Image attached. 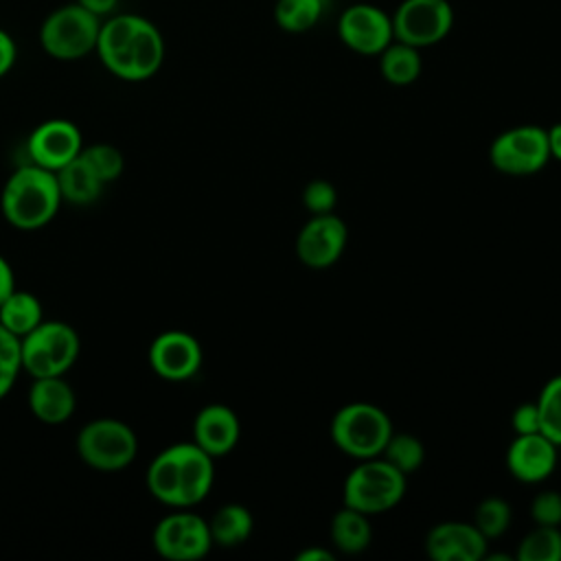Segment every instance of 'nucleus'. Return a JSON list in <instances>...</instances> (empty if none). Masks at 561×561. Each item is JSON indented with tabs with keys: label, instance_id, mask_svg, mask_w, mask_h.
I'll use <instances>...</instances> for the list:
<instances>
[{
	"label": "nucleus",
	"instance_id": "nucleus-1",
	"mask_svg": "<svg viewBox=\"0 0 561 561\" xmlns=\"http://www.w3.org/2000/svg\"><path fill=\"white\" fill-rule=\"evenodd\" d=\"M61 202L57 175L37 164H26L13 171L0 195L4 219L20 230H37L46 226L57 215Z\"/></svg>",
	"mask_w": 561,
	"mask_h": 561
},
{
	"label": "nucleus",
	"instance_id": "nucleus-2",
	"mask_svg": "<svg viewBox=\"0 0 561 561\" xmlns=\"http://www.w3.org/2000/svg\"><path fill=\"white\" fill-rule=\"evenodd\" d=\"M405 493V473L381 456L359 460L342 486L344 504L366 515L394 508Z\"/></svg>",
	"mask_w": 561,
	"mask_h": 561
},
{
	"label": "nucleus",
	"instance_id": "nucleus-3",
	"mask_svg": "<svg viewBox=\"0 0 561 561\" xmlns=\"http://www.w3.org/2000/svg\"><path fill=\"white\" fill-rule=\"evenodd\" d=\"M392 432L390 416L368 401L346 403L331 419L335 447L355 460L381 456Z\"/></svg>",
	"mask_w": 561,
	"mask_h": 561
},
{
	"label": "nucleus",
	"instance_id": "nucleus-4",
	"mask_svg": "<svg viewBox=\"0 0 561 561\" xmlns=\"http://www.w3.org/2000/svg\"><path fill=\"white\" fill-rule=\"evenodd\" d=\"M22 368L33 377H57L77 362L79 335L77 331L59 320L39 322L31 333L20 337Z\"/></svg>",
	"mask_w": 561,
	"mask_h": 561
},
{
	"label": "nucleus",
	"instance_id": "nucleus-5",
	"mask_svg": "<svg viewBox=\"0 0 561 561\" xmlns=\"http://www.w3.org/2000/svg\"><path fill=\"white\" fill-rule=\"evenodd\" d=\"M77 451L92 469L118 471L136 458L138 440L127 423L116 419H94L81 427Z\"/></svg>",
	"mask_w": 561,
	"mask_h": 561
},
{
	"label": "nucleus",
	"instance_id": "nucleus-6",
	"mask_svg": "<svg viewBox=\"0 0 561 561\" xmlns=\"http://www.w3.org/2000/svg\"><path fill=\"white\" fill-rule=\"evenodd\" d=\"M99 28V15L81 4H66L46 18L39 39L48 55L57 59H79L96 48Z\"/></svg>",
	"mask_w": 561,
	"mask_h": 561
},
{
	"label": "nucleus",
	"instance_id": "nucleus-7",
	"mask_svg": "<svg viewBox=\"0 0 561 561\" xmlns=\"http://www.w3.org/2000/svg\"><path fill=\"white\" fill-rule=\"evenodd\" d=\"M491 164L506 175H530L541 171L550 160L548 136L539 125H517L491 142Z\"/></svg>",
	"mask_w": 561,
	"mask_h": 561
},
{
	"label": "nucleus",
	"instance_id": "nucleus-8",
	"mask_svg": "<svg viewBox=\"0 0 561 561\" xmlns=\"http://www.w3.org/2000/svg\"><path fill=\"white\" fill-rule=\"evenodd\" d=\"M454 26V11L447 0H403L392 15L397 42L414 48L438 44Z\"/></svg>",
	"mask_w": 561,
	"mask_h": 561
},
{
	"label": "nucleus",
	"instance_id": "nucleus-9",
	"mask_svg": "<svg viewBox=\"0 0 561 561\" xmlns=\"http://www.w3.org/2000/svg\"><path fill=\"white\" fill-rule=\"evenodd\" d=\"M337 35L342 44L359 55H379L392 39V18L368 2L351 4L337 20Z\"/></svg>",
	"mask_w": 561,
	"mask_h": 561
},
{
	"label": "nucleus",
	"instance_id": "nucleus-10",
	"mask_svg": "<svg viewBox=\"0 0 561 561\" xmlns=\"http://www.w3.org/2000/svg\"><path fill=\"white\" fill-rule=\"evenodd\" d=\"M348 228L335 213L311 215L296 237L298 259L313 270L331 267L344 252Z\"/></svg>",
	"mask_w": 561,
	"mask_h": 561
},
{
	"label": "nucleus",
	"instance_id": "nucleus-11",
	"mask_svg": "<svg viewBox=\"0 0 561 561\" xmlns=\"http://www.w3.org/2000/svg\"><path fill=\"white\" fill-rule=\"evenodd\" d=\"M26 147L33 164L48 169L53 173L83 151L81 131L75 123L64 118H53L37 125L28 136Z\"/></svg>",
	"mask_w": 561,
	"mask_h": 561
},
{
	"label": "nucleus",
	"instance_id": "nucleus-12",
	"mask_svg": "<svg viewBox=\"0 0 561 561\" xmlns=\"http://www.w3.org/2000/svg\"><path fill=\"white\" fill-rule=\"evenodd\" d=\"M149 366L169 381L191 379L202 366V346L186 331H164L149 346Z\"/></svg>",
	"mask_w": 561,
	"mask_h": 561
},
{
	"label": "nucleus",
	"instance_id": "nucleus-13",
	"mask_svg": "<svg viewBox=\"0 0 561 561\" xmlns=\"http://www.w3.org/2000/svg\"><path fill=\"white\" fill-rule=\"evenodd\" d=\"M164 57V44L160 31L140 18L131 39L118 57H114L105 68L127 81H142L158 72Z\"/></svg>",
	"mask_w": 561,
	"mask_h": 561
},
{
	"label": "nucleus",
	"instance_id": "nucleus-14",
	"mask_svg": "<svg viewBox=\"0 0 561 561\" xmlns=\"http://www.w3.org/2000/svg\"><path fill=\"white\" fill-rule=\"evenodd\" d=\"M486 537L473 522H440L425 537V550L434 561H480L486 557Z\"/></svg>",
	"mask_w": 561,
	"mask_h": 561
},
{
	"label": "nucleus",
	"instance_id": "nucleus-15",
	"mask_svg": "<svg viewBox=\"0 0 561 561\" xmlns=\"http://www.w3.org/2000/svg\"><path fill=\"white\" fill-rule=\"evenodd\" d=\"M506 467L513 478L526 484L541 482L557 467V445L541 432L515 434L506 451Z\"/></svg>",
	"mask_w": 561,
	"mask_h": 561
},
{
	"label": "nucleus",
	"instance_id": "nucleus-16",
	"mask_svg": "<svg viewBox=\"0 0 561 561\" xmlns=\"http://www.w3.org/2000/svg\"><path fill=\"white\" fill-rule=\"evenodd\" d=\"M239 416L224 403H210L202 408L193 421V443L213 458L232 451L239 443Z\"/></svg>",
	"mask_w": 561,
	"mask_h": 561
},
{
	"label": "nucleus",
	"instance_id": "nucleus-17",
	"mask_svg": "<svg viewBox=\"0 0 561 561\" xmlns=\"http://www.w3.org/2000/svg\"><path fill=\"white\" fill-rule=\"evenodd\" d=\"M175 449L180 462V508H188L199 504L213 486V456L195 443H178Z\"/></svg>",
	"mask_w": 561,
	"mask_h": 561
},
{
	"label": "nucleus",
	"instance_id": "nucleus-18",
	"mask_svg": "<svg viewBox=\"0 0 561 561\" xmlns=\"http://www.w3.org/2000/svg\"><path fill=\"white\" fill-rule=\"evenodd\" d=\"M77 399L72 388L57 377H37L28 390L31 412L46 425H59L75 412Z\"/></svg>",
	"mask_w": 561,
	"mask_h": 561
},
{
	"label": "nucleus",
	"instance_id": "nucleus-19",
	"mask_svg": "<svg viewBox=\"0 0 561 561\" xmlns=\"http://www.w3.org/2000/svg\"><path fill=\"white\" fill-rule=\"evenodd\" d=\"M55 175L61 191V199L66 202L92 204L101 195L103 182L81 153L68 164H64L59 171H55Z\"/></svg>",
	"mask_w": 561,
	"mask_h": 561
},
{
	"label": "nucleus",
	"instance_id": "nucleus-20",
	"mask_svg": "<svg viewBox=\"0 0 561 561\" xmlns=\"http://www.w3.org/2000/svg\"><path fill=\"white\" fill-rule=\"evenodd\" d=\"M370 515L342 506L331 519V541L344 554H357L368 548L373 539V528L368 522Z\"/></svg>",
	"mask_w": 561,
	"mask_h": 561
},
{
	"label": "nucleus",
	"instance_id": "nucleus-21",
	"mask_svg": "<svg viewBox=\"0 0 561 561\" xmlns=\"http://www.w3.org/2000/svg\"><path fill=\"white\" fill-rule=\"evenodd\" d=\"M44 320L42 305L35 294L24 289H13L0 302V324L9 329L13 335L24 337Z\"/></svg>",
	"mask_w": 561,
	"mask_h": 561
},
{
	"label": "nucleus",
	"instance_id": "nucleus-22",
	"mask_svg": "<svg viewBox=\"0 0 561 561\" xmlns=\"http://www.w3.org/2000/svg\"><path fill=\"white\" fill-rule=\"evenodd\" d=\"M147 486L156 500L180 508V462L175 445L151 460L147 469Z\"/></svg>",
	"mask_w": 561,
	"mask_h": 561
},
{
	"label": "nucleus",
	"instance_id": "nucleus-23",
	"mask_svg": "<svg viewBox=\"0 0 561 561\" xmlns=\"http://www.w3.org/2000/svg\"><path fill=\"white\" fill-rule=\"evenodd\" d=\"M213 543L221 548L241 546L254 528L252 513L243 504H224L208 522Z\"/></svg>",
	"mask_w": 561,
	"mask_h": 561
},
{
	"label": "nucleus",
	"instance_id": "nucleus-24",
	"mask_svg": "<svg viewBox=\"0 0 561 561\" xmlns=\"http://www.w3.org/2000/svg\"><path fill=\"white\" fill-rule=\"evenodd\" d=\"M379 70L383 79L392 85H408L421 75V55L419 48L392 39L379 53Z\"/></svg>",
	"mask_w": 561,
	"mask_h": 561
},
{
	"label": "nucleus",
	"instance_id": "nucleus-25",
	"mask_svg": "<svg viewBox=\"0 0 561 561\" xmlns=\"http://www.w3.org/2000/svg\"><path fill=\"white\" fill-rule=\"evenodd\" d=\"M327 4V0H278L274 20L287 33H305L320 22Z\"/></svg>",
	"mask_w": 561,
	"mask_h": 561
},
{
	"label": "nucleus",
	"instance_id": "nucleus-26",
	"mask_svg": "<svg viewBox=\"0 0 561 561\" xmlns=\"http://www.w3.org/2000/svg\"><path fill=\"white\" fill-rule=\"evenodd\" d=\"M519 561H561L559 526H535L517 546Z\"/></svg>",
	"mask_w": 561,
	"mask_h": 561
},
{
	"label": "nucleus",
	"instance_id": "nucleus-27",
	"mask_svg": "<svg viewBox=\"0 0 561 561\" xmlns=\"http://www.w3.org/2000/svg\"><path fill=\"white\" fill-rule=\"evenodd\" d=\"M539 432L561 447V375L548 379L537 397Z\"/></svg>",
	"mask_w": 561,
	"mask_h": 561
},
{
	"label": "nucleus",
	"instance_id": "nucleus-28",
	"mask_svg": "<svg viewBox=\"0 0 561 561\" xmlns=\"http://www.w3.org/2000/svg\"><path fill=\"white\" fill-rule=\"evenodd\" d=\"M381 458H386L390 465H394L399 471L408 476L423 465L425 447L416 436L408 432H392L381 451Z\"/></svg>",
	"mask_w": 561,
	"mask_h": 561
},
{
	"label": "nucleus",
	"instance_id": "nucleus-29",
	"mask_svg": "<svg viewBox=\"0 0 561 561\" xmlns=\"http://www.w3.org/2000/svg\"><path fill=\"white\" fill-rule=\"evenodd\" d=\"M188 511H178L167 517H162L153 530V548L160 557L169 561H178V552L188 526Z\"/></svg>",
	"mask_w": 561,
	"mask_h": 561
},
{
	"label": "nucleus",
	"instance_id": "nucleus-30",
	"mask_svg": "<svg viewBox=\"0 0 561 561\" xmlns=\"http://www.w3.org/2000/svg\"><path fill=\"white\" fill-rule=\"evenodd\" d=\"M473 524L476 528L486 537L495 539L506 533L511 526V506L502 497H484L473 513Z\"/></svg>",
	"mask_w": 561,
	"mask_h": 561
},
{
	"label": "nucleus",
	"instance_id": "nucleus-31",
	"mask_svg": "<svg viewBox=\"0 0 561 561\" xmlns=\"http://www.w3.org/2000/svg\"><path fill=\"white\" fill-rule=\"evenodd\" d=\"M22 370L20 337L0 324V399L13 388Z\"/></svg>",
	"mask_w": 561,
	"mask_h": 561
},
{
	"label": "nucleus",
	"instance_id": "nucleus-32",
	"mask_svg": "<svg viewBox=\"0 0 561 561\" xmlns=\"http://www.w3.org/2000/svg\"><path fill=\"white\" fill-rule=\"evenodd\" d=\"M81 156L94 169V173L101 178L103 184L118 180V175L123 173V167H125L123 153L112 145H105V142L90 145L88 149L81 151Z\"/></svg>",
	"mask_w": 561,
	"mask_h": 561
},
{
	"label": "nucleus",
	"instance_id": "nucleus-33",
	"mask_svg": "<svg viewBox=\"0 0 561 561\" xmlns=\"http://www.w3.org/2000/svg\"><path fill=\"white\" fill-rule=\"evenodd\" d=\"M302 204L311 215H324L333 213L337 204V191L331 182L327 180H311L302 188Z\"/></svg>",
	"mask_w": 561,
	"mask_h": 561
},
{
	"label": "nucleus",
	"instance_id": "nucleus-34",
	"mask_svg": "<svg viewBox=\"0 0 561 561\" xmlns=\"http://www.w3.org/2000/svg\"><path fill=\"white\" fill-rule=\"evenodd\" d=\"M530 517L539 526H559L561 524V493L541 491L530 502Z\"/></svg>",
	"mask_w": 561,
	"mask_h": 561
},
{
	"label": "nucleus",
	"instance_id": "nucleus-35",
	"mask_svg": "<svg viewBox=\"0 0 561 561\" xmlns=\"http://www.w3.org/2000/svg\"><path fill=\"white\" fill-rule=\"evenodd\" d=\"M511 425H513L515 434H533V432H539V410H537V401H524L522 405H517V408L513 410Z\"/></svg>",
	"mask_w": 561,
	"mask_h": 561
},
{
	"label": "nucleus",
	"instance_id": "nucleus-36",
	"mask_svg": "<svg viewBox=\"0 0 561 561\" xmlns=\"http://www.w3.org/2000/svg\"><path fill=\"white\" fill-rule=\"evenodd\" d=\"M13 61H15V44L9 37V33L0 28V77L11 70Z\"/></svg>",
	"mask_w": 561,
	"mask_h": 561
},
{
	"label": "nucleus",
	"instance_id": "nucleus-37",
	"mask_svg": "<svg viewBox=\"0 0 561 561\" xmlns=\"http://www.w3.org/2000/svg\"><path fill=\"white\" fill-rule=\"evenodd\" d=\"M15 289V278H13V270L7 263L4 256H0V302Z\"/></svg>",
	"mask_w": 561,
	"mask_h": 561
},
{
	"label": "nucleus",
	"instance_id": "nucleus-38",
	"mask_svg": "<svg viewBox=\"0 0 561 561\" xmlns=\"http://www.w3.org/2000/svg\"><path fill=\"white\" fill-rule=\"evenodd\" d=\"M333 559H335L333 552H329L322 546H309L302 552H298V557H296V561H333Z\"/></svg>",
	"mask_w": 561,
	"mask_h": 561
},
{
	"label": "nucleus",
	"instance_id": "nucleus-39",
	"mask_svg": "<svg viewBox=\"0 0 561 561\" xmlns=\"http://www.w3.org/2000/svg\"><path fill=\"white\" fill-rule=\"evenodd\" d=\"M546 136H548L550 158L561 162V123H554L550 129H546Z\"/></svg>",
	"mask_w": 561,
	"mask_h": 561
},
{
	"label": "nucleus",
	"instance_id": "nucleus-40",
	"mask_svg": "<svg viewBox=\"0 0 561 561\" xmlns=\"http://www.w3.org/2000/svg\"><path fill=\"white\" fill-rule=\"evenodd\" d=\"M118 0H77V4H81L83 9H88L94 15H103L110 13L116 7Z\"/></svg>",
	"mask_w": 561,
	"mask_h": 561
}]
</instances>
